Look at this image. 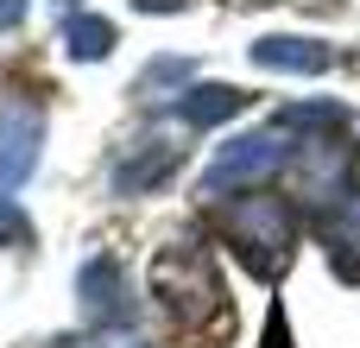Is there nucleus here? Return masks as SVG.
Instances as JSON below:
<instances>
[{
	"label": "nucleus",
	"mask_w": 360,
	"mask_h": 348,
	"mask_svg": "<svg viewBox=\"0 0 360 348\" xmlns=\"http://www.w3.org/2000/svg\"><path fill=\"white\" fill-rule=\"evenodd\" d=\"M221 228H228V241L240 247V260H247L259 279H272V273L291 266V235H297V222H291V203H285V197H266V190L234 197V203L221 209Z\"/></svg>",
	"instance_id": "1"
},
{
	"label": "nucleus",
	"mask_w": 360,
	"mask_h": 348,
	"mask_svg": "<svg viewBox=\"0 0 360 348\" xmlns=\"http://www.w3.org/2000/svg\"><path fill=\"white\" fill-rule=\"evenodd\" d=\"M152 292L165 298V311H171L177 323H209V317H221V279H215V266H209L202 247H165V254L152 260Z\"/></svg>",
	"instance_id": "2"
},
{
	"label": "nucleus",
	"mask_w": 360,
	"mask_h": 348,
	"mask_svg": "<svg viewBox=\"0 0 360 348\" xmlns=\"http://www.w3.org/2000/svg\"><path fill=\"white\" fill-rule=\"evenodd\" d=\"M278 165H285L278 133H240L234 146H221V152H215V165H209L202 190L215 197V190H228V184H253V178H266V171H278Z\"/></svg>",
	"instance_id": "3"
},
{
	"label": "nucleus",
	"mask_w": 360,
	"mask_h": 348,
	"mask_svg": "<svg viewBox=\"0 0 360 348\" xmlns=\"http://www.w3.org/2000/svg\"><path fill=\"white\" fill-rule=\"evenodd\" d=\"M38 133H44L38 108L13 101V108L0 114V184H19V178L32 171V159H38Z\"/></svg>",
	"instance_id": "4"
},
{
	"label": "nucleus",
	"mask_w": 360,
	"mask_h": 348,
	"mask_svg": "<svg viewBox=\"0 0 360 348\" xmlns=\"http://www.w3.org/2000/svg\"><path fill=\"white\" fill-rule=\"evenodd\" d=\"M323 241H329L335 273L360 285V178L335 197V209H329V222H323Z\"/></svg>",
	"instance_id": "5"
},
{
	"label": "nucleus",
	"mask_w": 360,
	"mask_h": 348,
	"mask_svg": "<svg viewBox=\"0 0 360 348\" xmlns=\"http://www.w3.org/2000/svg\"><path fill=\"white\" fill-rule=\"evenodd\" d=\"M76 292H82V311H89L95 323H120V317H127V279H120L114 254H95V260L82 266Z\"/></svg>",
	"instance_id": "6"
},
{
	"label": "nucleus",
	"mask_w": 360,
	"mask_h": 348,
	"mask_svg": "<svg viewBox=\"0 0 360 348\" xmlns=\"http://www.w3.org/2000/svg\"><path fill=\"white\" fill-rule=\"evenodd\" d=\"M342 165H348V152H342L335 139L304 146V152H297V197H304V203H329V197H342V190H348V184H342Z\"/></svg>",
	"instance_id": "7"
},
{
	"label": "nucleus",
	"mask_w": 360,
	"mask_h": 348,
	"mask_svg": "<svg viewBox=\"0 0 360 348\" xmlns=\"http://www.w3.org/2000/svg\"><path fill=\"white\" fill-rule=\"evenodd\" d=\"M253 63L259 70H285V76H323L335 63V51L316 44V38H259L253 44Z\"/></svg>",
	"instance_id": "8"
},
{
	"label": "nucleus",
	"mask_w": 360,
	"mask_h": 348,
	"mask_svg": "<svg viewBox=\"0 0 360 348\" xmlns=\"http://www.w3.org/2000/svg\"><path fill=\"white\" fill-rule=\"evenodd\" d=\"M177 171V146H165V139H139L120 165H114V190H152V184H165Z\"/></svg>",
	"instance_id": "9"
},
{
	"label": "nucleus",
	"mask_w": 360,
	"mask_h": 348,
	"mask_svg": "<svg viewBox=\"0 0 360 348\" xmlns=\"http://www.w3.org/2000/svg\"><path fill=\"white\" fill-rule=\"evenodd\" d=\"M240 89H228V82H202V89H190L184 101H177V114H184V127H215V120H228V114H240Z\"/></svg>",
	"instance_id": "10"
},
{
	"label": "nucleus",
	"mask_w": 360,
	"mask_h": 348,
	"mask_svg": "<svg viewBox=\"0 0 360 348\" xmlns=\"http://www.w3.org/2000/svg\"><path fill=\"white\" fill-rule=\"evenodd\" d=\"M63 44H70V57H76V63H95V57H108V51H114V25H108V19H95V13H82V19H70V25H63Z\"/></svg>",
	"instance_id": "11"
},
{
	"label": "nucleus",
	"mask_w": 360,
	"mask_h": 348,
	"mask_svg": "<svg viewBox=\"0 0 360 348\" xmlns=\"http://www.w3.org/2000/svg\"><path fill=\"white\" fill-rule=\"evenodd\" d=\"M285 127H329V133H335V127H348V108H342V101H297V108L278 114V133H285Z\"/></svg>",
	"instance_id": "12"
},
{
	"label": "nucleus",
	"mask_w": 360,
	"mask_h": 348,
	"mask_svg": "<svg viewBox=\"0 0 360 348\" xmlns=\"http://www.w3.org/2000/svg\"><path fill=\"white\" fill-rule=\"evenodd\" d=\"M25 235V216L13 209V197H0V241H19Z\"/></svg>",
	"instance_id": "13"
},
{
	"label": "nucleus",
	"mask_w": 360,
	"mask_h": 348,
	"mask_svg": "<svg viewBox=\"0 0 360 348\" xmlns=\"http://www.w3.org/2000/svg\"><path fill=\"white\" fill-rule=\"evenodd\" d=\"M19 19H25V0H0V32L19 25Z\"/></svg>",
	"instance_id": "14"
},
{
	"label": "nucleus",
	"mask_w": 360,
	"mask_h": 348,
	"mask_svg": "<svg viewBox=\"0 0 360 348\" xmlns=\"http://www.w3.org/2000/svg\"><path fill=\"white\" fill-rule=\"evenodd\" d=\"M146 13H171V6H184V0H139Z\"/></svg>",
	"instance_id": "15"
}]
</instances>
